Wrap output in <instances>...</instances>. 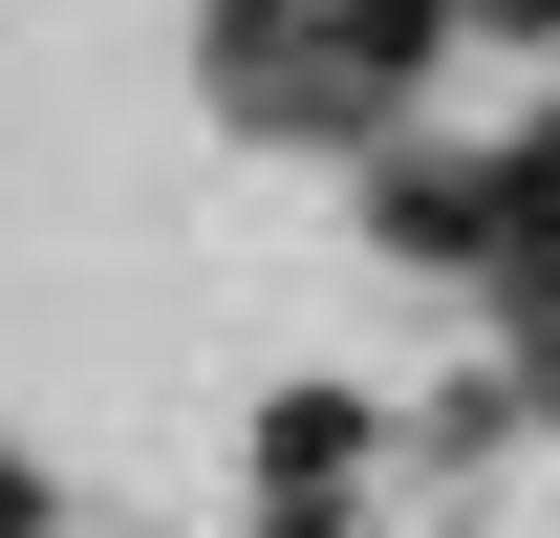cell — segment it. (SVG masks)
I'll list each match as a JSON object with an SVG mask.
<instances>
[{
    "mask_svg": "<svg viewBox=\"0 0 560 538\" xmlns=\"http://www.w3.org/2000/svg\"><path fill=\"white\" fill-rule=\"evenodd\" d=\"M366 237H388V259H495V173L388 151V173H366Z\"/></svg>",
    "mask_w": 560,
    "mask_h": 538,
    "instance_id": "cell-1",
    "label": "cell"
},
{
    "mask_svg": "<svg viewBox=\"0 0 560 538\" xmlns=\"http://www.w3.org/2000/svg\"><path fill=\"white\" fill-rule=\"evenodd\" d=\"M346 453H366L346 388H280V409H259V495H346Z\"/></svg>",
    "mask_w": 560,
    "mask_h": 538,
    "instance_id": "cell-2",
    "label": "cell"
},
{
    "mask_svg": "<svg viewBox=\"0 0 560 538\" xmlns=\"http://www.w3.org/2000/svg\"><path fill=\"white\" fill-rule=\"evenodd\" d=\"M0 538H44V473H22V453H0Z\"/></svg>",
    "mask_w": 560,
    "mask_h": 538,
    "instance_id": "cell-3",
    "label": "cell"
},
{
    "mask_svg": "<svg viewBox=\"0 0 560 538\" xmlns=\"http://www.w3.org/2000/svg\"><path fill=\"white\" fill-rule=\"evenodd\" d=\"M259 538H366V517H324V495H280V517H259Z\"/></svg>",
    "mask_w": 560,
    "mask_h": 538,
    "instance_id": "cell-4",
    "label": "cell"
}]
</instances>
